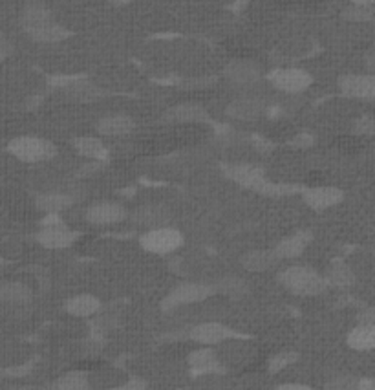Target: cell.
<instances>
[{"instance_id":"6da1fadb","label":"cell","mask_w":375,"mask_h":390,"mask_svg":"<svg viewBox=\"0 0 375 390\" xmlns=\"http://www.w3.org/2000/svg\"><path fill=\"white\" fill-rule=\"evenodd\" d=\"M278 283L286 288L287 292L302 297L321 295L330 288L324 275H321L317 269L309 268V266H290L278 273Z\"/></svg>"},{"instance_id":"7a4b0ae2","label":"cell","mask_w":375,"mask_h":390,"mask_svg":"<svg viewBox=\"0 0 375 390\" xmlns=\"http://www.w3.org/2000/svg\"><path fill=\"white\" fill-rule=\"evenodd\" d=\"M9 154H13L17 160L26 163L46 162L57 154V147L52 141L37 136H18L13 138L8 145Z\"/></svg>"},{"instance_id":"3957f363","label":"cell","mask_w":375,"mask_h":390,"mask_svg":"<svg viewBox=\"0 0 375 390\" xmlns=\"http://www.w3.org/2000/svg\"><path fill=\"white\" fill-rule=\"evenodd\" d=\"M184 240L185 238L179 229L167 225V228L145 231L139 238V244L145 252L154 253V255H170L184 246Z\"/></svg>"},{"instance_id":"277c9868","label":"cell","mask_w":375,"mask_h":390,"mask_svg":"<svg viewBox=\"0 0 375 390\" xmlns=\"http://www.w3.org/2000/svg\"><path fill=\"white\" fill-rule=\"evenodd\" d=\"M37 242L46 249H66L79 238L77 231H72L64 222L55 218V215H49L44 220V224L37 233Z\"/></svg>"},{"instance_id":"5b68a950","label":"cell","mask_w":375,"mask_h":390,"mask_svg":"<svg viewBox=\"0 0 375 390\" xmlns=\"http://www.w3.org/2000/svg\"><path fill=\"white\" fill-rule=\"evenodd\" d=\"M213 293H215V288L209 286V284H178V286H176L174 290H170V293H167L165 299L161 301V308H163V312H170V309H176L179 308V306H187L194 305V302L206 301Z\"/></svg>"},{"instance_id":"8992f818","label":"cell","mask_w":375,"mask_h":390,"mask_svg":"<svg viewBox=\"0 0 375 390\" xmlns=\"http://www.w3.org/2000/svg\"><path fill=\"white\" fill-rule=\"evenodd\" d=\"M268 79L275 88L290 95L302 94L313 83L311 73L302 68H277L269 73Z\"/></svg>"},{"instance_id":"52a82bcc","label":"cell","mask_w":375,"mask_h":390,"mask_svg":"<svg viewBox=\"0 0 375 390\" xmlns=\"http://www.w3.org/2000/svg\"><path fill=\"white\" fill-rule=\"evenodd\" d=\"M130 220L139 228L152 231V229L167 228L170 224V211L161 203H143L130 213Z\"/></svg>"},{"instance_id":"ba28073f","label":"cell","mask_w":375,"mask_h":390,"mask_svg":"<svg viewBox=\"0 0 375 390\" xmlns=\"http://www.w3.org/2000/svg\"><path fill=\"white\" fill-rule=\"evenodd\" d=\"M304 203L313 211H326L330 207L339 206L344 200V193L339 187L321 185V187H309L302 191Z\"/></svg>"},{"instance_id":"9c48e42d","label":"cell","mask_w":375,"mask_h":390,"mask_svg":"<svg viewBox=\"0 0 375 390\" xmlns=\"http://www.w3.org/2000/svg\"><path fill=\"white\" fill-rule=\"evenodd\" d=\"M339 88L348 98L374 99L375 77L371 73H346L339 77Z\"/></svg>"},{"instance_id":"30bf717a","label":"cell","mask_w":375,"mask_h":390,"mask_svg":"<svg viewBox=\"0 0 375 390\" xmlns=\"http://www.w3.org/2000/svg\"><path fill=\"white\" fill-rule=\"evenodd\" d=\"M237 333L232 332L231 328L225 326L222 323H216V321H210V323H200L196 326H192L189 330V337H191L194 343H200V345L213 346L220 345V343L227 341L231 337H234Z\"/></svg>"},{"instance_id":"8fae6325","label":"cell","mask_w":375,"mask_h":390,"mask_svg":"<svg viewBox=\"0 0 375 390\" xmlns=\"http://www.w3.org/2000/svg\"><path fill=\"white\" fill-rule=\"evenodd\" d=\"M129 216L126 209L117 202H95L86 209V220L94 225L119 224Z\"/></svg>"},{"instance_id":"7c38bea8","label":"cell","mask_w":375,"mask_h":390,"mask_svg":"<svg viewBox=\"0 0 375 390\" xmlns=\"http://www.w3.org/2000/svg\"><path fill=\"white\" fill-rule=\"evenodd\" d=\"M225 114L238 122H255L268 114V105L258 98H238L227 105Z\"/></svg>"},{"instance_id":"4fadbf2b","label":"cell","mask_w":375,"mask_h":390,"mask_svg":"<svg viewBox=\"0 0 375 390\" xmlns=\"http://www.w3.org/2000/svg\"><path fill=\"white\" fill-rule=\"evenodd\" d=\"M225 175L229 176V179L237 182L242 187L253 189V191H258L268 182L262 167L255 165V163H240V165L225 167Z\"/></svg>"},{"instance_id":"5bb4252c","label":"cell","mask_w":375,"mask_h":390,"mask_svg":"<svg viewBox=\"0 0 375 390\" xmlns=\"http://www.w3.org/2000/svg\"><path fill=\"white\" fill-rule=\"evenodd\" d=\"M224 73L229 81L234 83V85L238 86L255 85L260 77H262V70H260L258 64H256L255 61H249V59H237V61H231V63L225 66Z\"/></svg>"},{"instance_id":"9a60e30c","label":"cell","mask_w":375,"mask_h":390,"mask_svg":"<svg viewBox=\"0 0 375 390\" xmlns=\"http://www.w3.org/2000/svg\"><path fill=\"white\" fill-rule=\"evenodd\" d=\"M163 122L178 123V125H184V123L209 122V112L198 103H181L169 108V110L163 114Z\"/></svg>"},{"instance_id":"2e32d148","label":"cell","mask_w":375,"mask_h":390,"mask_svg":"<svg viewBox=\"0 0 375 390\" xmlns=\"http://www.w3.org/2000/svg\"><path fill=\"white\" fill-rule=\"evenodd\" d=\"M313 240L311 233L309 231H299V233H293L290 237L282 238L277 246L273 247V253L278 260L284 259H297L304 253V249L309 246V242Z\"/></svg>"},{"instance_id":"e0dca14e","label":"cell","mask_w":375,"mask_h":390,"mask_svg":"<svg viewBox=\"0 0 375 390\" xmlns=\"http://www.w3.org/2000/svg\"><path fill=\"white\" fill-rule=\"evenodd\" d=\"M95 129L101 136L119 138V136H126L134 130V119L126 114H107L99 119Z\"/></svg>"},{"instance_id":"ac0fdd59","label":"cell","mask_w":375,"mask_h":390,"mask_svg":"<svg viewBox=\"0 0 375 390\" xmlns=\"http://www.w3.org/2000/svg\"><path fill=\"white\" fill-rule=\"evenodd\" d=\"M64 92L76 101H83V103H88V101H95V99L103 98L105 92L99 88L97 85L90 81V79H83V77H77V79H68L66 85L63 86Z\"/></svg>"},{"instance_id":"d6986e66","label":"cell","mask_w":375,"mask_h":390,"mask_svg":"<svg viewBox=\"0 0 375 390\" xmlns=\"http://www.w3.org/2000/svg\"><path fill=\"white\" fill-rule=\"evenodd\" d=\"M99 309H101V301L90 293H81V295L72 297L64 302V312H68L73 317H92V315L99 314Z\"/></svg>"},{"instance_id":"ffe728a7","label":"cell","mask_w":375,"mask_h":390,"mask_svg":"<svg viewBox=\"0 0 375 390\" xmlns=\"http://www.w3.org/2000/svg\"><path fill=\"white\" fill-rule=\"evenodd\" d=\"M73 202H76V198L68 193H42L37 196L35 206L37 209H40V211L46 213L48 216H57L61 211H64L68 207H72Z\"/></svg>"},{"instance_id":"44dd1931","label":"cell","mask_w":375,"mask_h":390,"mask_svg":"<svg viewBox=\"0 0 375 390\" xmlns=\"http://www.w3.org/2000/svg\"><path fill=\"white\" fill-rule=\"evenodd\" d=\"M189 365L194 372L198 374H215L222 372L220 361L216 358L215 350L210 348H198L189 354Z\"/></svg>"},{"instance_id":"7402d4cb","label":"cell","mask_w":375,"mask_h":390,"mask_svg":"<svg viewBox=\"0 0 375 390\" xmlns=\"http://www.w3.org/2000/svg\"><path fill=\"white\" fill-rule=\"evenodd\" d=\"M73 148L86 160H95V162H105L108 158V150L105 143L94 136H81L73 139Z\"/></svg>"},{"instance_id":"603a6c76","label":"cell","mask_w":375,"mask_h":390,"mask_svg":"<svg viewBox=\"0 0 375 390\" xmlns=\"http://www.w3.org/2000/svg\"><path fill=\"white\" fill-rule=\"evenodd\" d=\"M240 262L244 269H247L251 273H260V271L273 268L278 262V259L275 256L273 249H255V252H249L242 256Z\"/></svg>"},{"instance_id":"cb8c5ba5","label":"cell","mask_w":375,"mask_h":390,"mask_svg":"<svg viewBox=\"0 0 375 390\" xmlns=\"http://www.w3.org/2000/svg\"><path fill=\"white\" fill-rule=\"evenodd\" d=\"M48 20H54L52 18V11L46 4L42 2H32V4H26L20 13V24H23L24 32L32 30V28L40 26V24L48 23Z\"/></svg>"},{"instance_id":"d4e9b609","label":"cell","mask_w":375,"mask_h":390,"mask_svg":"<svg viewBox=\"0 0 375 390\" xmlns=\"http://www.w3.org/2000/svg\"><path fill=\"white\" fill-rule=\"evenodd\" d=\"M26 33L37 42H59L64 41L70 35L66 28H63L61 24L55 23V20H48V23L40 24V26L32 28Z\"/></svg>"},{"instance_id":"484cf974","label":"cell","mask_w":375,"mask_h":390,"mask_svg":"<svg viewBox=\"0 0 375 390\" xmlns=\"http://www.w3.org/2000/svg\"><path fill=\"white\" fill-rule=\"evenodd\" d=\"M346 343L352 350H357V352H370L375 346V326H362L357 324L355 328H352L346 337Z\"/></svg>"},{"instance_id":"4316f807","label":"cell","mask_w":375,"mask_h":390,"mask_svg":"<svg viewBox=\"0 0 375 390\" xmlns=\"http://www.w3.org/2000/svg\"><path fill=\"white\" fill-rule=\"evenodd\" d=\"M328 286L335 288H350L355 284V273L348 264H344L340 260L333 262L328 269V273L324 275Z\"/></svg>"},{"instance_id":"83f0119b","label":"cell","mask_w":375,"mask_h":390,"mask_svg":"<svg viewBox=\"0 0 375 390\" xmlns=\"http://www.w3.org/2000/svg\"><path fill=\"white\" fill-rule=\"evenodd\" d=\"M33 299V292L23 283H6L0 286V301L9 305H26Z\"/></svg>"},{"instance_id":"f1b7e54d","label":"cell","mask_w":375,"mask_h":390,"mask_svg":"<svg viewBox=\"0 0 375 390\" xmlns=\"http://www.w3.org/2000/svg\"><path fill=\"white\" fill-rule=\"evenodd\" d=\"M213 288H215V292L224 293V295L231 297V299H240V297H244L247 292H249V284H247L242 277H237V275L224 277L222 280H218L216 286Z\"/></svg>"},{"instance_id":"f546056e","label":"cell","mask_w":375,"mask_h":390,"mask_svg":"<svg viewBox=\"0 0 375 390\" xmlns=\"http://www.w3.org/2000/svg\"><path fill=\"white\" fill-rule=\"evenodd\" d=\"M375 17L374 2H353L348 8H344L343 18L350 23H368Z\"/></svg>"},{"instance_id":"4dcf8cb0","label":"cell","mask_w":375,"mask_h":390,"mask_svg":"<svg viewBox=\"0 0 375 390\" xmlns=\"http://www.w3.org/2000/svg\"><path fill=\"white\" fill-rule=\"evenodd\" d=\"M55 390H88L90 389V379L88 374L81 372V370H72V372H66L64 376H61L55 382Z\"/></svg>"},{"instance_id":"1f68e13d","label":"cell","mask_w":375,"mask_h":390,"mask_svg":"<svg viewBox=\"0 0 375 390\" xmlns=\"http://www.w3.org/2000/svg\"><path fill=\"white\" fill-rule=\"evenodd\" d=\"M297 361H299V354L293 350H286V352H278V354L273 355L269 359L268 368L271 374H278L282 370H286L287 367H291V365H295Z\"/></svg>"},{"instance_id":"d6a6232c","label":"cell","mask_w":375,"mask_h":390,"mask_svg":"<svg viewBox=\"0 0 375 390\" xmlns=\"http://www.w3.org/2000/svg\"><path fill=\"white\" fill-rule=\"evenodd\" d=\"M357 386L359 377L352 376V374H339L326 383V390H357Z\"/></svg>"},{"instance_id":"836d02e7","label":"cell","mask_w":375,"mask_h":390,"mask_svg":"<svg viewBox=\"0 0 375 390\" xmlns=\"http://www.w3.org/2000/svg\"><path fill=\"white\" fill-rule=\"evenodd\" d=\"M297 185H286V184H266L256 191L260 194H266V196H286V194H293L297 191Z\"/></svg>"},{"instance_id":"e575fe53","label":"cell","mask_w":375,"mask_h":390,"mask_svg":"<svg viewBox=\"0 0 375 390\" xmlns=\"http://www.w3.org/2000/svg\"><path fill=\"white\" fill-rule=\"evenodd\" d=\"M353 132L359 136H374L375 132V122L371 114H364V116L357 117L353 123Z\"/></svg>"},{"instance_id":"d590c367","label":"cell","mask_w":375,"mask_h":390,"mask_svg":"<svg viewBox=\"0 0 375 390\" xmlns=\"http://www.w3.org/2000/svg\"><path fill=\"white\" fill-rule=\"evenodd\" d=\"M357 324H362V326H375V312L374 308H362L357 315Z\"/></svg>"},{"instance_id":"8d00e7d4","label":"cell","mask_w":375,"mask_h":390,"mask_svg":"<svg viewBox=\"0 0 375 390\" xmlns=\"http://www.w3.org/2000/svg\"><path fill=\"white\" fill-rule=\"evenodd\" d=\"M112 390H147V383L143 379H139V377H132L129 382L114 386Z\"/></svg>"},{"instance_id":"74e56055","label":"cell","mask_w":375,"mask_h":390,"mask_svg":"<svg viewBox=\"0 0 375 390\" xmlns=\"http://www.w3.org/2000/svg\"><path fill=\"white\" fill-rule=\"evenodd\" d=\"M291 143H293V147H311V143H313V136H309L308 132H302V134H299L297 136L295 139H293V141H291Z\"/></svg>"},{"instance_id":"f35d334b","label":"cell","mask_w":375,"mask_h":390,"mask_svg":"<svg viewBox=\"0 0 375 390\" xmlns=\"http://www.w3.org/2000/svg\"><path fill=\"white\" fill-rule=\"evenodd\" d=\"M273 390H313V389L308 385H302V383H286V385H280Z\"/></svg>"},{"instance_id":"ab89813d","label":"cell","mask_w":375,"mask_h":390,"mask_svg":"<svg viewBox=\"0 0 375 390\" xmlns=\"http://www.w3.org/2000/svg\"><path fill=\"white\" fill-rule=\"evenodd\" d=\"M357 390H375V383L371 377H359Z\"/></svg>"},{"instance_id":"60d3db41","label":"cell","mask_w":375,"mask_h":390,"mask_svg":"<svg viewBox=\"0 0 375 390\" xmlns=\"http://www.w3.org/2000/svg\"><path fill=\"white\" fill-rule=\"evenodd\" d=\"M9 49H11V48H9V46H8V42H6L4 39H0V57H4V55L8 54Z\"/></svg>"},{"instance_id":"b9f144b4","label":"cell","mask_w":375,"mask_h":390,"mask_svg":"<svg viewBox=\"0 0 375 390\" xmlns=\"http://www.w3.org/2000/svg\"><path fill=\"white\" fill-rule=\"evenodd\" d=\"M8 390H44V389H35V386H13V389Z\"/></svg>"},{"instance_id":"7bdbcfd3","label":"cell","mask_w":375,"mask_h":390,"mask_svg":"<svg viewBox=\"0 0 375 390\" xmlns=\"http://www.w3.org/2000/svg\"><path fill=\"white\" fill-rule=\"evenodd\" d=\"M178 390H194V389H178Z\"/></svg>"}]
</instances>
